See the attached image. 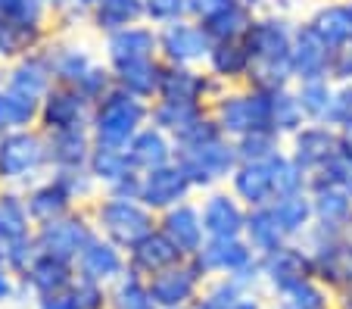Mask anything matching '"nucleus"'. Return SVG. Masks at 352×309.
Instances as JSON below:
<instances>
[{"mask_svg":"<svg viewBox=\"0 0 352 309\" xmlns=\"http://www.w3.org/2000/svg\"><path fill=\"white\" fill-rule=\"evenodd\" d=\"M22 38H25V25L7 19V16H0V56L16 54V50L22 47Z\"/></svg>","mask_w":352,"mask_h":309,"instance_id":"nucleus-1","label":"nucleus"}]
</instances>
